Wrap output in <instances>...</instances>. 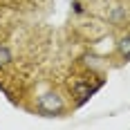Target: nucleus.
Wrapping results in <instances>:
<instances>
[{
  "label": "nucleus",
  "instance_id": "1",
  "mask_svg": "<svg viewBox=\"0 0 130 130\" xmlns=\"http://www.w3.org/2000/svg\"><path fill=\"white\" fill-rule=\"evenodd\" d=\"M38 108H40V112H45V115H58L63 110V99L56 92H47V94H43L38 99Z\"/></svg>",
  "mask_w": 130,
  "mask_h": 130
},
{
  "label": "nucleus",
  "instance_id": "2",
  "mask_svg": "<svg viewBox=\"0 0 130 130\" xmlns=\"http://www.w3.org/2000/svg\"><path fill=\"white\" fill-rule=\"evenodd\" d=\"M96 88L99 85H94V88H90L88 83H76L74 85V94H76V105H83L88 99H90L92 94L96 92Z\"/></svg>",
  "mask_w": 130,
  "mask_h": 130
},
{
  "label": "nucleus",
  "instance_id": "3",
  "mask_svg": "<svg viewBox=\"0 0 130 130\" xmlns=\"http://www.w3.org/2000/svg\"><path fill=\"white\" fill-rule=\"evenodd\" d=\"M119 52H121L123 58H130V36H126V38L119 40Z\"/></svg>",
  "mask_w": 130,
  "mask_h": 130
},
{
  "label": "nucleus",
  "instance_id": "4",
  "mask_svg": "<svg viewBox=\"0 0 130 130\" xmlns=\"http://www.w3.org/2000/svg\"><path fill=\"white\" fill-rule=\"evenodd\" d=\"M11 61H13L11 52H9L7 47H0V67H2V65H7V63H11Z\"/></svg>",
  "mask_w": 130,
  "mask_h": 130
}]
</instances>
